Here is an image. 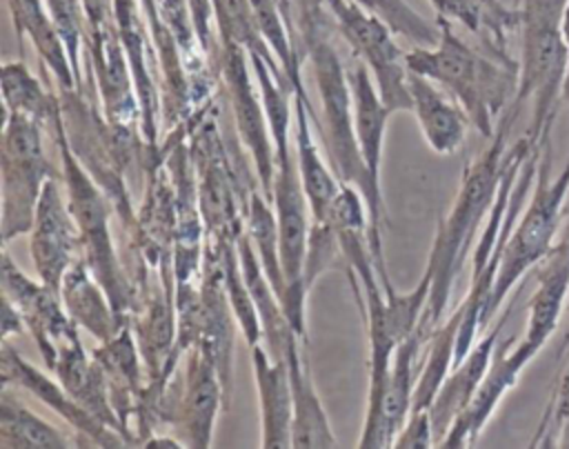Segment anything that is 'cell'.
<instances>
[{"label": "cell", "instance_id": "8", "mask_svg": "<svg viewBox=\"0 0 569 449\" xmlns=\"http://www.w3.org/2000/svg\"><path fill=\"white\" fill-rule=\"evenodd\" d=\"M249 53L233 44V42H220V71L227 87V98L231 104V116L236 122L238 138L249 149L256 167V176L260 182V189L264 191L267 200H271L273 189V138L267 120V111L262 104L260 89H253V82L249 78L247 67Z\"/></svg>", "mask_w": 569, "mask_h": 449}, {"label": "cell", "instance_id": "20", "mask_svg": "<svg viewBox=\"0 0 569 449\" xmlns=\"http://www.w3.org/2000/svg\"><path fill=\"white\" fill-rule=\"evenodd\" d=\"M287 365L293 398L291 447H336L338 440L331 431L329 418L311 380V369L305 351V340L291 331L287 340Z\"/></svg>", "mask_w": 569, "mask_h": 449}, {"label": "cell", "instance_id": "7", "mask_svg": "<svg viewBox=\"0 0 569 449\" xmlns=\"http://www.w3.org/2000/svg\"><path fill=\"white\" fill-rule=\"evenodd\" d=\"M333 18V27L351 47L356 60L365 62L378 87L385 107L396 111H411V93L407 84V60L393 42L391 27L373 11L356 0H325Z\"/></svg>", "mask_w": 569, "mask_h": 449}, {"label": "cell", "instance_id": "1", "mask_svg": "<svg viewBox=\"0 0 569 449\" xmlns=\"http://www.w3.org/2000/svg\"><path fill=\"white\" fill-rule=\"evenodd\" d=\"M518 116L520 111L511 104L505 109L496 122L493 136L489 138V147L465 164L456 200L449 213L438 222L427 260V267L431 269V291L420 320V327L429 333L442 322L456 278L469 256L471 245L478 240L480 225L487 220L493 207L509 149L507 138Z\"/></svg>", "mask_w": 569, "mask_h": 449}, {"label": "cell", "instance_id": "16", "mask_svg": "<svg viewBox=\"0 0 569 449\" xmlns=\"http://www.w3.org/2000/svg\"><path fill=\"white\" fill-rule=\"evenodd\" d=\"M509 313H511V305L498 318V322L480 340H476V345L469 349V353L456 367H451V371L445 378V382L440 385L433 402L429 405V416H431L433 433H436V447L440 445V440L449 431L451 422L469 405L478 385L482 382V378L491 365V358H493V351L498 345V336H500L502 325L507 322Z\"/></svg>", "mask_w": 569, "mask_h": 449}, {"label": "cell", "instance_id": "21", "mask_svg": "<svg viewBox=\"0 0 569 449\" xmlns=\"http://www.w3.org/2000/svg\"><path fill=\"white\" fill-rule=\"evenodd\" d=\"M407 84L411 93V111L420 124L427 144L440 156L456 153L465 142L467 127L471 124L465 109L456 100L447 98L436 87V82L411 69L407 76Z\"/></svg>", "mask_w": 569, "mask_h": 449}, {"label": "cell", "instance_id": "10", "mask_svg": "<svg viewBox=\"0 0 569 449\" xmlns=\"http://www.w3.org/2000/svg\"><path fill=\"white\" fill-rule=\"evenodd\" d=\"M2 296L13 302L20 311L27 329L31 331L42 360L47 367L56 360L58 345L78 331V325L71 320L67 309L62 307L60 291L47 287L42 280H31L20 267L11 260L7 251H2Z\"/></svg>", "mask_w": 569, "mask_h": 449}, {"label": "cell", "instance_id": "11", "mask_svg": "<svg viewBox=\"0 0 569 449\" xmlns=\"http://www.w3.org/2000/svg\"><path fill=\"white\" fill-rule=\"evenodd\" d=\"M0 369H2V385L22 387L29 393H33L38 400H42L49 409H53L58 416H62L73 429H78L82 436L89 438V442L98 447H122L127 445L124 438H120L118 431L102 425L98 418H93L87 409H82L71 393L60 385V380L49 378L38 367L27 362L11 345L9 340H2V353H0Z\"/></svg>", "mask_w": 569, "mask_h": 449}, {"label": "cell", "instance_id": "33", "mask_svg": "<svg viewBox=\"0 0 569 449\" xmlns=\"http://www.w3.org/2000/svg\"><path fill=\"white\" fill-rule=\"evenodd\" d=\"M489 7V24L485 33V47L487 51L509 56L507 53V33L518 29L520 13L518 7H505L500 0H487Z\"/></svg>", "mask_w": 569, "mask_h": 449}, {"label": "cell", "instance_id": "13", "mask_svg": "<svg viewBox=\"0 0 569 449\" xmlns=\"http://www.w3.org/2000/svg\"><path fill=\"white\" fill-rule=\"evenodd\" d=\"M427 340H429V333L418 325V329L398 345L387 373L378 420L369 433L360 436L358 440L360 449L393 445L398 431L407 422L413 407V389H416L420 362H422L420 351L425 349Z\"/></svg>", "mask_w": 569, "mask_h": 449}, {"label": "cell", "instance_id": "31", "mask_svg": "<svg viewBox=\"0 0 569 449\" xmlns=\"http://www.w3.org/2000/svg\"><path fill=\"white\" fill-rule=\"evenodd\" d=\"M158 7H160V13L162 18L167 20L169 29L173 31L180 49H182V62H184V69L187 73L196 69V64L191 62L193 58L189 56L196 47L202 49V44L198 42V36H196V29H193V22H191V11H189V0H158ZM204 51V49H202Z\"/></svg>", "mask_w": 569, "mask_h": 449}, {"label": "cell", "instance_id": "37", "mask_svg": "<svg viewBox=\"0 0 569 449\" xmlns=\"http://www.w3.org/2000/svg\"><path fill=\"white\" fill-rule=\"evenodd\" d=\"M560 240L569 245V213H567V218H565V225H562V233H560Z\"/></svg>", "mask_w": 569, "mask_h": 449}, {"label": "cell", "instance_id": "24", "mask_svg": "<svg viewBox=\"0 0 569 449\" xmlns=\"http://www.w3.org/2000/svg\"><path fill=\"white\" fill-rule=\"evenodd\" d=\"M18 33V40L31 38L42 67H49L60 89H78V80L56 22L49 16L44 0H4ZM80 91V89H78Z\"/></svg>", "mask_w": 569, "mask_h": 449}, {"label": "cell", "instance_id": "3", "mask_svg": "<svg viewBox=\"0 0 569 449\" xmlns=\"http://www.w3.org/2000/svg\"><path fill=\"white\" fill-rule=\"evenodd\" d=\"M569 0H518L520 60L518 89L511 107L522 111L531 102L527 136L536 144L551 140L556 109L562 98L567 71V44L562 18Z\"/></svg>", "mask_w": 569, "mask_h": 449}, {"label": "cell", "instance_id": "22", "mask_svg": "<svg viewBox=\"0 0 569 449\" xmlns=\"http://www.w3.org/2000/svg\"><path fill=\"white\" fill-rule=\"evenodd\" d=\"M351 96H353V124L358 149L369 176V184L373 198L382 204L380 191V164H382V147H385V129L391 111L385 107L378 87L371 78V71L365 62H356L349 71Z\"/></svg>", "mask_w": 569, "mask_h": 449}, {"label": "cell", "instance_id": "38", "mask_svg": "<svg viewBox=\"0 0 569 449\" xmlns=\"http://www.w3.org/2000/svg\"><path fill=\"white\" fill-rule=\"evenodd\" d=\"M569 345V322H567V331H565V347Z\"/></svg>", "mask_w": 569, "mask_h": 449}, {"label": "cell", "instance_id": "35", "mask_svg": "<svg viewBox=\"0 0 569 449\" xmlns=\"http://www.w3.org/2000/svg\"><path fill=\"white\" fill-rule=\"evenodd\" d=\"M24 327L27 325H24L20 311L13 307L11 300H7L2 296V340H9V336H13V333H22Z\"/></svg>", "mask_w": 569, "mask_h": 449}, {"label": "cell", "instance_id": "4", "mask_svg": "<svg viewBox=\"0 0 569 449\" xmlns=\"http://www.w3.org/2000/svg\"><path fill=\"white\" fill-rule=\"evenodd\" d=\"M569 196V158L560 173H551V140L542 144L536 180L527 198V207L520 211L502 247L496 282L487 305V325L507 300L520 278L538 267L558 245L562 209Z\"/></svg>", "mask_w": 569, "mask_h": 449}, {"label": "cell", "instance_id": "25", "mask_svg": "<svg viewBox=\"0 0 569 449\" xmlns=\"http://www.w3.org/2000/svg\"><path fill=\"white\" fill-rule=\"evenodd\" d=\"M71 440L51 422L36 416L2 385L0 393V449H64Z\"/></svg>", "mask_w": 569, "mask_h": 449}, {"label": "cell", "instance_id": "12", "mask_svg": "<svg viewBox=\"0 0 569 449\" xmlns=\"http://www.w3.org/2000/svg\"><path fill=\"white\" fill-rule=\"evenodd\" d=\"M511 340H505L496 345L491 365L482 378V382L478 385L473 398L469 400V405L460 411V416L451 422L449 431L445 433V438L440 440L438 447H447V449H462V447H471L480 431L485 429V425L491 420L493 411L498 409L500 400L505 398V393L509 389L516 387L520 371L533 360L527 351H522L518 345L513 349H509Z\"/></svg>", "mask_w": 569, "mask_h": 449}, {"label": "cell", "instance_id": "19", "mask_svg": "<svg viewBox=\"0 0 569 449\" xmlns=\"http://www.w3.org/2000/svg\"><path fill=\"white\" fill-rule=\"evenodd\" d=\"M253 371L260 407V447L284 449L291 447L293 398L287 353L271 358L262 342L253 345Z\"/></svg>", "mask_w": 569, "mask_h": 449}, {"label": "cell", "instance_id": "15", "mask_svg": "<svg viewBox=\"0 0 569 449\" xmlns=\"http://www.w3.org/2000/svg\"><path fill=\"white\" fill-rule=\"evenodd\" d=\"M311 120H313V109L307 98L305 84L300 80L293 84V142H296L298 171H300L305 196L311 209V220L329 222L342 180L333 173L331 164L322 160L320 149L313 140Z\"/></svg>", "mask_w": 569, "mask_h": 449}, {"label": "cell", "instance_id": "18", "mask_svg": "<svg viewBox=\"0 0 569 449\" xmlns=\"http://www.w3.org/2000/svg\"><path fill=\"white\" fill-rule=\"evenodd\" d=\"M540 265L536 291L529 300L527 331L518 342V347L531 358H536V353L556 333L562 305L569 298V245L558 240L553 251Z\"/></svg>", "mask_w": 569, "mask_h": 449}, {"label": "cell", "instance_id": "34", "mask_svg": "<svg viewBox=\"0 0 569 449\" xmlns=\"http://www.w3.org/2000/svg\"><path fill=\"white\" fill-rule=\"evenodd\" d=\"M391 447H396V449H429V447H436V433H433V422H431L429 409L411 411L407 422L398 431Z\"/></svg>", "mask_w": 569, "mask_h": 449}, {"label": "cell", "instance_id": "29", "mask_svg": "<svg viewBox=\"0 0 569 449\" xmlns=\"http://www.w3.org/2000/svg\"><path fill=\"white\" fill-rule=\"evenodd\" d=\"M216 247L220 251V265H222V278H224L229 305L233 309V316H236L247 342L253 347L262 340V322H260L256 302L251 298V291L247 287V280L242 276L236 240H220V242H216Z\"/></svg>", "mask_w": 569, "mask_h": 449}, {"label": "cell", "instance_id": "5", "mask_svg": "<svg viewBox=\"0 0 569 449\" xmlns=\"http://www.w3.org/2000/svg\"><path fill=\"white\" fill-rule=\"evenodd\" d=\"M51 127L56 131V144L62 156V176L67 182L69 191V209L80 227V238H82V258L93 273V278L100 282L104 289L116 316L124 325V318L131 309V289L127 285V278L120 269L118 256L111 245L109 236V209L113 207L111 200H107V193H102L96 180L89 178L80 160L73 156L67 131H64V120H62V107L51 120Z\"/></svg>", "mask_w": 569, "mask_h": 449}, {"label": "cell", "instance_id": "2", "mask_svg": "<svg viewBox=\"0 0 569 449\" xmlns=\"http://www.w3.org/2000/svg\"><path fill=\"white\" fill-rule=\"evenodd\" d=\"M440 40L436 47H413L405 53L407 69L442 87L469 116L471 124L491 138L498 118L511 104L518 89V60L482 53L467 44L453 22L436 18Z\"/></svg>", "mask_w": 569, "mask_h": 449}, {"label": "cell", "instance_id": "36", "mask_svg": "<svg viewBox=\"0 0 569 449\" xmlns=\"http://www.w3.org/2000/svg\"><path fill=\"white\" fill-rule=\"evenodd\" d=\"M562 33H565V44H567V71H565V84H562V100L569 107V2H567L565 18H562Z\"/></svg>", "mask_w": 569, "mask_h": 449}, {"label": "cell", "instance_id": "32", "mask_svg": "<svg viewBox=\"0 0 569 449\" xmlns=\"http://www.w3.org/2000/svg\"><path fill=\"white\" fill-rule=\"evenodd\" d=\"M438 18L460 22L471 33L485 38L489 24L487 0H429Z\"/></svg>", "mask_w": 569, "mask_h": 449}, {"label": "cell", "instance_id": "23", "mask_svg": "<svg viewBox=\"0 0 569 449\" xmlns=\"http://www.w3.org/2000/svg\"><path fill=\"white\" fill-rule=\"evenodd\" d=\"M60 298L71 320L100 340V345L109 342L124 327L116 316L104 289L89 271L84 258L76 260L64 273Z\"/></svg>", "mask_w": 569, "mask_h": 449}, {"label": "cell", "instance_id": "28", "mask_svg": "<svg viewBox=\"0 0 569 449\" xmlns=\"http://www.w3.org/2000/svg\"><path fill=\"white\" fill-rule=\"evenodd\" d=\"M247 231L253 242V249L258 253V260L264 269V276L269 278L276 296H284V273H282V262H280V240H278V220L273 207H269V200L258 191H249L247 200Z\"/></svg>", "mask_w": 569, "mask_h": 449}, {"label": "cell", "instance_id": "26", "mask_svg": "<svg viewBox=\"0 0 569 449\" xmlns=\"http://www.w3.org/2000/svg\"><path fill=\"white\" fill-rule=\"evenodd\" d=\"M4 113H22L40 124H49L60 111V100L47 91L22 60L2 62Z\"/></svg>", "mask_w": 569, "mask_h": 449}, {"label": "cell", "instance_id": "9", "mask_svg": "<svg viewBox=\"0 0 569 449\" xmlns=\"http://www.w3.org/2000/svg\"><path fill=\"white\" fill-rule=\"evenodd\" d=\"M29 251L38 278L60 291L69 267L82 258L80 227L64 202L58 178H49L38 200L36 220L29 231Z\"/></svg>", "mask_w": 569, "mask_h": 449}, {"label": "cell", "instance_id": "14", "mask_svg": "<svg viewBox=\"0 0 569 449\" xmlns=\"http://www.w3.org/2000/svg\"><path fill=\"white\" fill-rule=\"evenodd\" d=\"M220 405L227 407L222 380L200 347H191L173 411V422L184 436V445L209 447Z\"/></svg>", "mask_w": 569, "mask_h": 449}, {"label": "cell", "instance_id": "30", "mask_svg": "<svg viewBox=\"0 0 569 449\" xmlns=\"http://www.w3.org/2000/svg\"><path fill=\"white\" fill-rule=\"evenodd\" d=\"M529 445L569 449V365L556 380V387L551 391L542 420Z\"/></svg>", "mask_w": 569, "mask_h": 449}, {"label": "cell", "instance_id": "27", "mask_svg": "<svg viewBox=\"0 0 569 449\" xmlns=\"http://www.w3.org/2000/svg\"><path fill=\"white\" fill-rule=\"evenodd\" d=\"M211 4L220 42H233L242 47L249 56H260L271 69L284 73L264 36L260 33L249 0H211Z\"/></svg>", "mask_w": 569, "mask_h": 449}, {"label": "cell", "instance_id": "6", "mask_svg": "<svg viewBox=\"0 0 569 449\" xmlns=\"http://www.w3.org/2000/svg\"><path fill=\"white\" fill-rule=\"evenodd\" d=\"M38 120L22 113L4 116L2 131V245L31 231L44 182L58 178L44 156Z\"/></svg>", "mask_w": 569, "mask_h": 449}, {"label": "cell", "instance_id": "17", "mask_svg": "<svg viewBox=\"0 0 569 449\" xmlns=\"http://www.w3.org/2000/svg\"><path fill=\"white\" fill-rule=\"evenodd\" d=\"M49 369L82 409H87L93 418H98L102 425L111 427L120 436L127 433L122 420L111 405V396L107 391V376L98 360H89L84 347L80 345L78 331L67 336L58 345L56 360Z\"/></svg>", "mask_w": 569, "mask_h": 449}]
</instances>
